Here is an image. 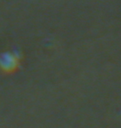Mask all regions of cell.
Instances as JSON below:
<instances>
[{
    "instance_id": "6da1fadb",
    "label": "cell",
    "mask_w": 121,
    "mask_h": 128,
    "mask_svg": "<svg viewBox=\"0 0 121 128\" xmlns=\"http://www.w3.org/2000/svg\"><path fill=\"white\" fill-rule=\"evenodd\" d=\"M20 54L17 52H4L0 55V69L4 73H12L18 68Z\"/></svg>"
}]
</instances>
